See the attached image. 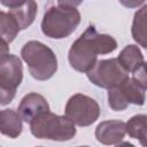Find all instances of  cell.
Here are the masks:
<instances>
[{
    "instance_id": "cell-10",
    "label": "cell",
    "mask_w": 147,
    "mask_h": 147,
    "mask_svg": "<svg viewBox=\"0 0 147 147\" xmlns=\"http://www.w3.org/2000/svg\"><path fill=\"white\" fill-rule=\"evenodd\" d=\"M49 111V106L47 100L38 93H29L26 94L20 102L18 106V115L22 121L30 123L38 115Z\"/></svg>"
},
{
    "instance_id": "cell-1",
    "label": "cell",
    "mask_w": 147,
    "mask_h": 147,
    "mask_svg": "<svg viewBox=\"0 0 147 147\" xmlns=\"http://www.w3.org/2000/svg\"><path fill=\"white\" fill-rule=\"evenodd\" d=\"M117 41L109 34L99 33L90 25L71 45L68 54L71 68L79 72H88L96 63L100 54H108L116 49Z\"/></svg>"
},
{
    "instance_id": "cell-7",
    "label": "cell",
    "mask_w": 147,
    "mask_h": 147,
    "mask_svg": "<svg viewBox=\"0 0 147 147\" xmlns=\"http://www.w3.org/2000/svg\"><path fill=\"white\" fill-rule=\"evenodd\" d=\"M146 87L141 86L134 78H127L123 84L108 90V103L115 111H122L129 105L142 106L145 103Z\"/></svg>"
},
{
    "instance_id": "cell-14",
    "label": "cell",
    "mask_w": 147,
    "mask_h": 147,
    "mask_svg": "<svg viewBox=\"0 0 147 147\" xmlns=\"http://www.w3.org/2000/svg\"><path fill=\"white\" fill-rule=\"evenodd\" d=\"M146 115L139 114L129 119L125 124V132L134 139H138L142 147H146Z\"/></svg>"
},
{
    "instance_id": "cell-12",
    "label": "cell",
    "mask_w": 147,
    "mask_h": 147,
    "mask_svg": "<svg viewBox=\"0 0 147 147\" xmlns=\"http://www.w3.org/2000/svg\"><path fill=\"white\" fill-rule=\"evenodd\" d=\"M116 60L126 72H134L142 64H145L144 55L139 47L136 45L125 46Z\"/></svg>"
},
{
    "instance_id": "cell-15",
    "label": "cell",
    "mask_w": 147,
    "mask_h": 147,
    "mask_svg": "<svg viewBox=\"0 0 147 147\" xmlns=\"http://www.w3.org/2000/svg\"><path fill=\"white\" fill-rule=\"evenodd\" d=\"M146 9L147 6L140 8L136 14L132 23V37L144 48L147 47L146 42Z\"/></svg>"
},
{
    "instance_id": "cell-9",
    "label": "cell",
    "mask_w": 147,
    "mask_h": 147,
    "mask_svg": "<svg viewBox=\"0 0 147 147\" xmlns=\"http://www.w3.org/2000/svg\"><path fill=\"white\" fill-rule=\"evenodd\" d=\"M8 8V13L16 21L20 30L29 28L34 21L37 14V2L34 1H9L2 2Z\"/></svg>"
},
{
    "instance_id": "cell-21",
    "label": "cell",
    "mask_w": 147,
    "mask_h": 147,
    "mask_svg": "<svg viewBox=\"0 0 147 147\" xmlns=\"http://www.w3.org/2000/svg\"><path fill=\"white\" fill-rule=\"evenodd\" d=\"M78 147H88V146H78Z\"/></svg>"
},
{
    "instance_id": "cell-17",
    "label": "cell",
    "mask_w": 147,
    "mask_h": 147,
    "mask_svg": "<svg viewBox=\"0 0 147 147\" xmlns=\"http://www.w3.org/2000/svg\"><path fill=\"white\" fill-rule=\"evenodd\" d=\"M15 93H16V91L6 88L0 85V106H5V105H8L9 102H11L13 99L15 98Z\"/></svg>"
},
{
    "instance_id": "cell-5",
    "label": "cell",
    "mask_w": 147,
    "mask_h": 147,
    "mask_svg": "<svg viewBox=\"0 0 147 147\" xmlns=\"http://www.w3.org/2000/svg\"><path fill=\"white\" fill-rule=\"evenodd\" d=\"M86 75L92 84L108 90L123 84L129 78V72L121 67L116 59L96 61Z\"/></svg>"
},
{
    "instance_id": "cell-11",
    "label": "cell",
    "mask_w": 147,
    "mask_h": 147,
    "mask_svg": "<svg viewBox=\"0 0 147 147\" xmlns=\"http://www.w3.org/2000/svg\"><path fill=\"white\" fill-rule=\"evenodd\" d=\"M125 133V123L118 119L103 121L95 129L96 140L107 146L121 142Z\"/></svg>"
},
{
    "instance_id": "cell-16",
    "label": "cell",
    "mask_w": 147,
    "mask_h": 147,
    "mask_svg": "<svg viewBox=\"0 0 147 147\" xmlns=\"http://www.w3.org/2000/svg\"><path fill=\"white\" fill-rule=\"evenodd\" d=\"M18 32L20 28L13 16L9 13L0 11V38L9 45L16 38Z\"/></svg>"
},
{
    "instance_id": "cell-2",
    "label": "cell",
    "mask_w": 147,
    "mask_h": 147,
    "mask_svg": "<svg viewBox=\"0 0 147 147\" xmlns=\"http://www.w3.org/2000/svg\"><path fill=\"white\" fill-rule=\"evenodd\" d=\"M79 2L59 1L49 7L41 21V31L49 38L62 39L69 37L80 23V14L77 9Z\"/></svg>"
},
{
    "instance_id": "cell-8",
    "label": "cell",
    "mask_w": 147,
    "mask_h": 147,
    "mask_svg": "<svg viewBox=\"0 0 147 147\" xmlns=\"http://www.w3.org/2000/svg\"><path fill=\"white\" fill-rule=\"evenodd\" d=\"M23 79V65L16 55L7 54L0 59V85L16 91Z\"/></svg>"
},
{
    "instance_id": "cell-18",
    "label": "cell",
    "mask_w": 147,
    "mask_h": 147,
    "mask_svg": "<svg viewBox=\"0 0 147 147\" xmlns=\"http://www.w3.org/2000/svg\"><path fill=\"white\" fill-rule=\"evenodd\" d=\"M141 86L146 87V70H145V64H142L137 71L133 72V77Z\"/></svg>"
},
{
    "instance_id": "cell-19",
    "label": "cell",
    "mask_w": 147,
    "mask_h": 147,
    "mask_svg": "<svg viewBox=\"0 0 147 147\" xmlns=\"http://www.w3.org/2000/svg\"><path fill=\"white\" fill-rule=\"evenodd\" d=\"M8 52H9V45L2 38H0V59L5 55L9 54Z\"/></svg>"
},
{
    "instance_id": "cell-13",
    "label": "cell",
    "mask_w": 147,
    "mask_h": 147,
    "mask_svg": "<svg viewBox=\"0 0 147 147\" xmlns=\"http://www.w3.org/2000/svg\"><path fill=\"white\" fill-rule=\"evenodd\" d=\"M22 118L13 109L0 110V132L9 138H17L22 133Z\"/></svg>"
},
{
    "instance_id": "cell-20",
    "label": "cell",
    "mask_w": 147,
    "mask_h": 147,
    "mask_svg": "<svg viewBox=\"0 0 147 147\" xmlns=\"http://www.w3.org/2000/svg\"><path fill=\"white\" fill-rule=\"evenodd\" d=\"M116 147H136V146L130 144V142H127V141H123V142H118L116 145Z\"/></svg>"
},
{
    "instance_id": "cell-6",
    "label": "cell",
    "mask_w": 147,
    "mask_h": 147,
    "mask_svg": "<svg viewBox=\"0 0 147 147\" xmlns=\"http://www.w3.org/2000/svg\"><path fill=\"white\" fill-rule=\"evenodd\" d=\"M100 116L99 103L88 95L77 93L69 98L65 105V117L75 125L88 126Z\"/></svg>"
},
{
    "instance_id": "cell-3",
    "label": "cell",
    "mask_w": 147,
    "mask_h": 147,
    "mask_svg": "<svg viewBox=\"0 0 147 147\" xmlns=\"http://www.w3.org/2000/svg\"><path fill=\"white\" fill-rule=\"evenodd\" d=\"M22 59L28 64L30 75L37 80H47L57 70V57L45 44L30 40L21 51Z\"/></svg>"
},
{
    "instance_id": "cell-4",
    "label": "cell",
    "mask_w": 147,
    "mask_h": 147,
    "mask_svg": "<svg viewBox=\"0 0 147 147\" xmlns=\"http://www.w3.org/2000/svg\"><path fill=\"white\" fill-rule=\"evenodd\" d=\"M30 130L36 138L55 141H67L76 134V126L69 118L51 111L42 113L33 118L30 122Z\"/></svg>"
}]
</instances>
